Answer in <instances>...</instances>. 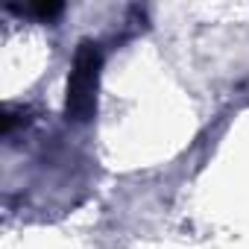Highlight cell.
Wrapping results in <instances>:
<instances>
[{
  "instance_id": "cell-1",
  "label": "cell",
  "mask_w": 249,
  "mask_h": 249,
  "mask_svg": "<svg viewBox=\"0 0 249 249\" xmlns=\"http://www.w3.org/2000/svg\"><path fill=\"white\" fill-rule=\"evenodd\" d=\"M100 47L82 41L73 56V71L68 79V114L73 120H88L97 106V76H100Z\"/></svg>"
}]
</instances>
